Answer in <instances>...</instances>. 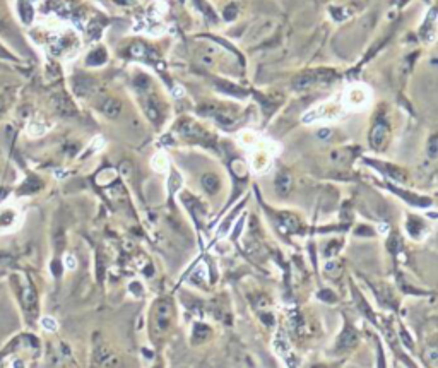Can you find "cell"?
I'll return each instance as SVG.
<instances>
[{
	"instance_id": "cell-11",
	"label": "cell",
	"mask_w": 438,
	"mask_h": 368,
	"mask_svg": "<svg viewBox=\"0 0 438 368\" xmlns=\"http://www.w3.org/2000/svg\"><path fill=\"white\" fill-rule=\"evenodd\" d=\"M289 185H291V180L288 175H281L279 178L276 181V187L279 190V194H286L289 190Z\"/></svg>"
},
{
	"instance_id": "cell-21",
	"label": "cell",
	"mask_w": 438,
	"mask_h": 368,
	"mask_svg": "<svg viewBox=\"0 0 438 368\" xmlns=\"http://www.w3.org/2000/svg\"><path fill=\"white\" fill-rule=\"evenodd\" d=\"M6 106H7V96H6V95H2V96H0V115L4 113V110H6Z\"/></svg>"
},
{
	"instance_id": "cell-1",
	"label": "cell",
	"mask_w": 438,
	"mask_h": 368,
	"mask_svg": "<svg viewBox=\"0 0 438 368\" xmlns=\"http://www.w3.org/2000/svg\"><path fill=\"white\" fill-rule=\"evenodd\" d=\"M372 100V93L364 84L349 86L343 95V106L348 110H363Z\"/></svg>"
},
{
	"instance_id": "cell-22",
	"label": "cell",
	"mask_w": 438,
	"mask_h": 368,
	"mask_svg": "<svg viewBox=\"0 0 438 368\" xmlns=\"http://www.w3.org/2000/svg\"><path fill=\"white\" fill-rule=\"evenodd\" d=\"M401 336H402L404 342H406V346H407V348H411V346H412V341L409 339V337H407V334H406V332L402 331V332H401Z\"/></svg>"
},
{
	"instance_id": "cell-14",
	"label": "cell",
	"mask_w": 438,
	"mask_h": 368,
	"mask_svg": "<svg viewBox=\"0 0 438 368\" xmlns=\"http://www.w3.org/2000/svg\"><path fill=\"white\" fill-rule=\"evenodd\" d=\"M339 269L340 267H339L337 262H327V264H325V271H327L330 276H334V278L339 274Z\"/></svg>"
},
{
	"instance_id": "cell-2",
	"label": "cell",
	"mask_w": 438,
	"mask_h": 368,
	"mask_svg": "<svg viewBox=\"0 0 438 368\" xmlns=\"http://www.w3.org/2000/svg\"><path fill=\"white\" fill-rule=\"evenodd\" d=\"M343 113H344L343 105H337V103H334V101H325V103H320L319 106L311 108L310 111H306L303 117V122L305 124H311V122H317V120H334V119H339Z\"/></svg>"
},
{
	"instance_id": "cell-15",
	"label": "cell",
	"mask_w": 438,
	"mask_h": 368,
	"mask_svg": "<svg viewBox=\"0 0 438 368\" xmlns=\"http://www.w3.org/2000/svg\"><path fill=\"white\" fill-rule=\"evenodd\" d=\"M29 132H31V135H41L43 132H45V127H43L41 124H31Z\"/></svg>"
},
{
	"instance_id": "cell-4",
	"label": "cell",
	"mask_w": 438,
	"mask_h": 368,
	"mask_svg": "<svg viewBox=\"0 0 438 368\" xmlns=\"http://www.w3.org/2000/svg\"><path fill=\"white\" fill-rule=\"evenodd\" d=\"M94 363L101 368H115L120 363V360L108 346L103 344V342H98L94 346Z\"/></svg>"
},
{
	"instance_id": "cell-13",
	"label": "cell",
	"mask_w": 438,
	"mask_h": 368,
	"mask_svg": "<svg viewBox=\"0 0 438 368\" xmlns=\"http://www.w3.org/2000/svg\"><path fill=\"white\" fill-rule=\"evenodd\" d=\"M120 111V105L118 103H115V101H108L105 105V113L106 115H110V117H115L116 113H118Z\"/></svg>"
},
{
	"instance_id": "cell-19",
	"label": "cell",
	"mask_w": 438,
	"mask_h": 368,
	"mask_svg": "<svg viewBox=\"0 0 438 368\" xmlns=\"http://www.w3.org/2000/svg\"><path fill=\"white\" fill-rule=\"evenodd\" d=\"M65 266L69 269H76V259L72 255H67L65 257Z\"/></svg>"
},
{
	"instance_id": "cell-17",
	"label": "cell",
	"mask_w": 438,
	"mask_h": 368,
	"mask_svg": "<svg viewBox=\"0 0 438 368\" xmlns=\"http://www.w3.org/2000/svg\"><path fill=\"white\" fill-rule=\"evenodd\" d=\"M0 58H4V60H14V57L2 45H0Z\"/></svg>"
},
{
	"instance_id": "cell-18",
	"label": "cell",
	"mask_w": 438,
	"mask_h": 368,
	"mask_svg": "<svg viewBox=\"0 0 438 368\" xmlns=\"http://www.w3.org/2000/svg\"><path fill=\"white\" fill-rule=\"evenodd\" d=\"M319 296L324 298V300H327V302H329V300H330V302H335V294L330 293V291H322V293L319 294Z\"/></svg>"
},
{
	"instance_id": "cell-10",
	"label": "cell",
	"mask_w": 438,
	"mask_h": 368,
	"mask_svg": "<svg viewBox=\"0 0 438 368\" xmlns=\"http://www.w3.org/2000/svg\"><path fill=\"white\" fill-rule=\"evenodd\" d=\"M19 14H21V17H22L24 22H29V21H31L33 9H31V6H29V4L26 2V0H21V2H19Z\"/></svg>"
},
{
	"instance_id": "cell-8",
	"label": "cell",
	"mask_w": 438,
	"mask_h": 368,
	"mask_svg": "<svg viewBox=\"0 0 438 368\" xmlns=\"http://www.w3.org/2000/svg\"><path fill=\"white\" fill-rule=\"evenodd\" d=\"M202 185L207 192L212 194V192H216L219 187V180H217V176H214V175H206V176H202Z\"/></svg>"
},
{
	"instance_id": "cell-3",
	"label": "cell",
	"mask_w": 438,
	"mask_h": 368,
	"mask_svg": "<svg viewBox=\"0 0 438 368\" xmlns=\"http://www.w3.org/2000/svg\"><path fill=\"white\" fill-rule=\"evenodd\" d=\"M172 322V305L166 300L156 303L153 313V332L154 336H163Z\"/></svg>"
},
{
	"instance_id": "cell-6",
	"label": "cell",
	"mask_w": 438,
	"mask_h": 368,
	"mask_svg": "<svg viewBox=\"0 0 438 368\" xmlns=\"http://www.w3.org/2000/svg\"><path fill=\"white\" fill-rule=\"evenodd\" d=\"M385 137H387V129L383 127V124H377L372 129V134H370V142H372L373 147H382L383 142H385Z\"/></svg>"
},
{
	"instance_id": "cell-9",
	"label": "cell",
	"mask_w": 438,
	"mask_h": 368,
	"mask_svg": "<svg viewBox=\"0 0 438 368\" xmlns=\"http://www.w3.org/2000/svg\"><path fill=\"white\" fill-rule=\"evenodd\" d=\"M153 168L156 170V171H166V168H168V159H166V156H164L163 153H158L153 158Z\"/></svg>"
},
{
	"instance_id": "cell-12",
	"label": "cell",
	"mask_w": 438,
	"mask_h": 368,
	"mask_svg": "<svg viewBox=\"0 0 438 368\" xmlns=\"http://www.w3.org/2000/svg\"><path fill=\"white\" fill-rule=\"evenodd\" d=\"M209 336V329L206 326H202V324H197L196 326V331H193V341L196 342H201L204 341L206 337Z\"/></svg>"
},
{
	"instance_id": "cell-5",
	"label": "cell",
	"mask_w": 438,
	"mask_h": 368,
	"mask_svg": "<svg viewBox=\"0 0 438 368\" xmlns=\"http://www.w3.org/2000/svg\"><path fill=\"white\" fill-rule=\"evenodd\" d=\"M356 342H358V332L353 327H346L337 339V350H349V348L356 346Z\"/></svg>"
},
{
	"instance_id": "cell-20",
	"label": "cell",
	"mask_w": 438,
	"mask_h": 368,
	"mask_svg": "<svg viewBox=\"0 0 438 368\" xmlns=\"http://www.w3.org/2000/svg\"><path fill=\"white\" fill-rule=\"evenodd\" d=\"M430 156H436V137H433L430 142Z\"/></svg>"
},
{
	"instance_id": "cell-7",
	"label": "cell",
	"mask_w": 438,
	"mask_h": 368,
	"mask_svg": "<svg viewBox=\"0 0 438 368\" xmlns=\"http://www.w3.org/2000/svg\"><path fill=\"white\" fill-rule=\"evenodd\" d=\"M425 361L430 365V368L438 366V350L435 346H430L425 350Z\"/></svg>"
},
{
	"instance_id": "cell-16",
	"label": "cell",
	"mask_w": 438,
	"mask_h": 368,
	"mask_svg": "<svg viewBox=\"0 0 438 368\" xmlns=\"http://www.w3.org/2000/svg\"><path fill=\"white\" fill-rule=\"evenodd\" d=\"M41 326L45 327V329H50V331H55L57 329V322L53 320V318H50V317H45L41 320Z\"/></svg>"
}]
</instances>
